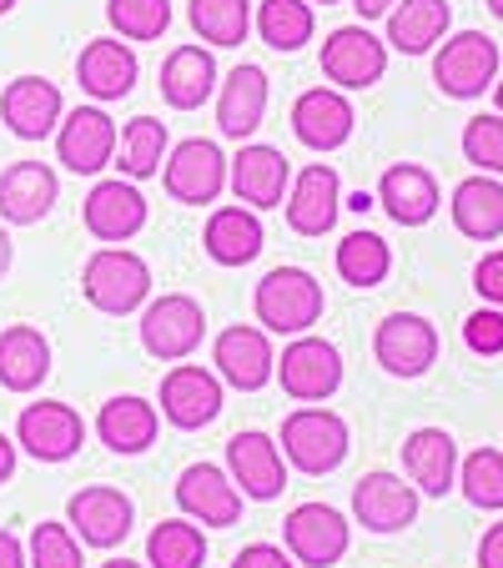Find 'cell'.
Here are the masks:
<instances>
[{"mask_svg":"<svg viewBox=\"0 0 503 568\" xmlns=\"http://www.w3.org/2000/svg\"><path fill=\"white\" fill-rule=\"evenodd\" d=\"M282 453L298 463L302 473L322 478L348 458V423L332 408H298L282 423Z\"/></svg>","mask_w":503,"mask_h":568,"instance_id":"cell-4","label":"cell"},{"mask_svg":"<svg viewBox=\"0 0 503 568\" xmlns=\"http://www.w3.org/2000/svg\"><path fill=\"white\" fill-rule=\"evenodd\" d=\"M212 363L222 373V383H232L237 393H258L278 377V353L268 343V327H247V322H237L217 337Z\"/></svg>","mask_w":503,"mask_h":568,"instance_id":"cell-14","label":"cell"},{"mask_svg":"<svg viewBox=\"0 0 503 568\" xmlns=\"http://www.w3.org/2000/svg\"><path fill=\"white\" fill-rule=\"evenodd\" d=\"M449 21H453L449 0H393V11H388V45L403 55H423L443 41Z\"/></svg>","mask_w":503,"mask_h":568,"instance_id":"cell-32","label":"cell"},{"mask_svg":"<svg viewBox=\"0 0 503 568\" xmlns=\"http://www.w3.org/2000/svg\"><path fill=\"white\" fill-rule=\"evenodd\" d=\"M76 75H81V91L97 101H121L137 87V51L127 41H91L76 61Z\"/></svg>","mask_w":503,"mask_h":568,"instance_id":"cell-31","label":"cell"},{"mask_svg":"<svg viewBox=\"0 0 503 568\" xmlns=\"http://www.w3.org/2000/svg\"><path fill=\"white\" fill-rule=\"evenodd\" d=\"M252 307H258V322L278 337H302L312 322L322 317V282L302 267H272L268 277L252 292Z\"/></svg>","mask_w":503,"mask_h":568,"instance_id":"cell-1","label":"cell"},{"mask_svg":"<svg viewBox=\"0 0 503 568\" xmlns=\"http://www.w3.org/2000/svg\"><path fill=\"white\" fill-rule=\"evenodd\" d=\"M16 11V0H0V16H11Z\"/></svg>","mask_w":503,"mask_h":568,"instance_id":"cell-54","label":"cell"},{"mask_svg":"<svg viewBox=\"0 0 503 568\" xmlns=\"http://www.w3.org/2000/svg\"><path fill=\"white\" fill-rule=\"evenodd\" d=\"M16 443L41 463H66L87 443V423H81L76 408H66V403H31L21 413V423H16Z\"/></svg>","mask_w":503,"mask_h":568,"instance_id":"cell-17","label":"cell"},{"mask_svg":"<svg viewBox=\"0 0 503 568\" xmlns=\"http://www.w3.org/2000/svg\"><path fill=\"white\" fill-rule=\"evenodd\" d=\"M161 182H167V192L177 196V202L187 206H207L222 196L227 186V156L217 141L207 136H192L182 141V146L167 156V172H161Z\"/></svg>","mask_w":503,"mask_h":568,"instance_id":"cell-11","label":"cell"},{"mask_svg":"<svg viewBox=\"0 0 503 568\" xmlns=\"http://www.w3.org/2000/svg\"><path fill=\"white\" fill-rule=\"evenodd\" d=\"M459 488L473 508H503V453L499 448H473L459 463Z\"/></svg>","mask_w":503,"mask_h":568,"instance_id":"cell-41","label":"cell"},{"mask_svg":"<svg viewBox=\"0 0 503 568\" xmlns=\"http://www.w3.org/2000/svg\"><path fill=\"white\" fill-rule=\"evenodd\" d=\"M353 101L332 87H312L292 101V131H298L302 146L312 151H338L353 136Z\"/></svg>","mask_w":503,"mask_h":568,"instance_id":"cell-20","label":"cell"},{"mask_svg":"<svg viewBox=\"0 0 503 568\" xmlns=\"http://www.w3.org/2000/svg\"><path fill=\"white\" fill-rule=\"evenodd\" d=\"M11 473H16V443L0 433V483L11 478Z\"/></svg>","mask_w":503,"mask_h":568,"instance_id":"cell-49","label":"cell"},{"mask_svg":"<svg viewBox=\"0 0 503 568\" xmlns=\"http://www.w3.org/2000/svg\"><path fill=\"white\" fill-rule=\"evenodd\" d=\"M177 508L192 524L207 528H232L242 518V488L232 483V473H222L217 463H192L177 478Z\"/></svg>","mask_w":503,"mask_h":568,"instance_id":"cell-12","label":"cell"},{"mask_svg":"<svg viewBox=\"0 0 503 568\" xmlns=\"http://www.w3.org/2000/svg\"><path fill=\"white\" fill-rule=\"evenodd\" d=\"M81 216H87V232L97 236V242H131V236L147 226V196H141L131 182L111 176V182L91 186Z\"/></svg>","mask_w":503,"mask_h":568,"instance_id":"cell-22","label":"cell"},{"mask_svg":"<svg viewBox=\"0 0 503 568\" xmlns=\"http://www.w3.org/2000/svg\"><path fill=\"white\" fill-rule=\"evenodd\" d=\"M31 568H81V544H76L71 524H36L31 528V548H26Z\"/></svg>","mask_w":503,"mask_h":568,"instance_id":"cell-42","label":"cell"},{"mask_svg":"<svg viewBox=\"0 0 503 568\" xmlns=\"http://www.w3.org/2000/svg\"><path fill=\"white\" fill-rule=\"evenodd\" d=\"M147 564L151 568H202L207 564V538L192 518H167L151 528L147 538Z\"/></svg>","mask_w":503,"mask_h":568,"instance_id":"cell-36","label":"cell"},{"mask_svg":"<svg viewBox=\"0 0 503 568\" xmlns=\"http://www.w3.org/2000/svg\"><path fill=\"white\" fill-rule=\"evenodd\" d=\"M378 202L398 226H429L439 216V182L413 161H398L378 182Z\"/></svg>","mask_w":503,"mask_h":568,"instance_id":"cell-26","label":"cell"},{"mask_svg":"<svg viewBox=\"0 0 503 568\" xmlns=\"http://www.w3.org/2000/svg\"><path fill=\"white\" fill-rule=\"evenodd\" d=\"M282 544H288V554L298 558V568L302 564L332 568L348 554V544H353V528H348V518L328 504H298L288 514V524H282Z\"/></svg>","mask_w":503,"mask_h":568,"instance_id":"cell-7","label":"cell"},{"mask_svg":"<svg viewBox=\"0 0 503 568\" xmlns=\"http://www.w3.org/2000/svg\"><path fill=\"white\" fill-rule=\"evenodd\" d=\"M202 333H207V312L197 297L187 292H161L157 302H147L141 312V347L161 363H182L202 347Z\"/></svg>","mask_w":503,"mask_h":568,"instance_id":"cell-3","label":"cell"},{"mask_svg":"<svg viewBox=\"0 0 503 568\" xmlns=\"http://www.w3.org/2000/svg\"><path fill=\"white\" fill-rule=\"evenodd\" d=\"M227 473H232V483L252 504H272V498H282V488H288L282 448L258 428L237 433V438L227 443Z\"/></svg>","mask_w":503,"mask_h":568,"instance_id":"cell-15","label":"cell"},{"mask_svg":"<svg viewBox=\"0 0 503 568\" xmlns=\"http://www.w3.org/2000/svg\"><path fill=\"white\" fill-rule=\"evenodd\" d=\"M202 247L217 267H247V262L262 252V222L252 206H217L207 216Z\"/></svg>","mask_w":503,"mask_h":568,"instance_id":"cell-29","label":"cell"},{"mask_svg":"<svg viewBox=\"0 0 503 568\" xmlns=\"http://www.w3.org/2000/svg\"><path fill=\"white\" fill-rule=\"evenodd\" d=\"M131 518H137L131 498L121 494V488H107V483H91V488L71 494V504H66L71 534L91 548H117L121 538L131 534Z\"/></svg>","mask_w":503,"mask_h":568,"instance_id":"cell-13","label":"cell"},{"mask_svg":"<svg viewBox=\"0 0 503 568\" xmlns=\"http://www.w3.org/2000/svg\"><path fill=\"white\" fill-rule=\"evenodd\" d=\"M312 6L308 0H262L258 6V36L272 51H302L312 41Z\"/></svg>","mask_w":503,"mask_h":568,"instance_id":"cell-37","label":"cell"},{"mask_svg":"<svg viewBox=\"0 0 503 568\" xmlns=\"http://www.w3.org/2000/svg\"><path fill=\"white\" fill-rule=\"evenodd\" d=\"M403 468L413 478L418 494L443 498L449 488H459V443L443 428H418L403 438Z\"/></svg>","mask_w":503,"mask_h":568,"instance_id":"cell-23","label":"cell"},{"mask_svg":"<svg viewBox=\"0 0 503 568\" xmlns=\"http://www.w3.org/2000/svg\"><path fill=\"white\" fill-rule=\"evenodd\" d=\"M217 91V61L202 45H177L161 61V101L172 111H197Z\"/></svg>","mask_w":503,"mask_h":568,"instance_id":"cell-28","label":"cell"},{"mask_svg":"<svg viewBox=\"0 0 503 568\" xmlns=\"http://www.w3.org/2000/svg\"><path fill=\"white\" fill-rule=\"evenodd\" d=\"M493 75H499V41L483 31H463L453 41H443V51L433 55V81H439L443 97L473 101L483 97Z\"/></svg>","mask_w":503,"mask_h":568,"instance_id":"cell-8","label":"cell"},{"mask_svg":"<svg viewBox=\"0 0 503 568\" xmlns=\"http://www.w3.org/2000/svg\"><path fill=\"white\" fill-rule=\"evenodd\" d=\"M81 292L97 312L107 317H127L151 297V267L127 247H101L97 257L81 267Z\"/></svg>","mask_w":503,"mask_h":568,"instance_id":"cell-2","label":"cell"},{"mask_svg":"<svg viewBox=\"0 0 503 568\" xmlns=\"http://www.w3.org/2000/svg\"><path fill=\"white\" fill-rule=\"evenodd\" d=\"M117 121L101 106H76L71 116H61V131H56V156H61L66 172L76 176H97L117 161Z\"/></svg>","mask_w":503,"mask_h":568,"instance_id":"cell-6","label":"cell"},{"mask_svg":"<svg viewBox=\"0 0 503 568\" xmlns=\"http://www.w3.org/2000/svg\"><path fill=\"white\" fill-rule=\"evenodd\" d=\"M479 568H503V524H493L479 544Z\"/></svg>","mask_w":503,"mask_h":568,"instance_id":"cell-47","label":"cell"},{"mask_svg":"<svg viewBox=\"0 0 503 568\" xmlns=\"http://www.w3.org/2000/svg\"><path fill=\"white\" fill-rule=\"evenodd\" d=\"M493 97H499V111H503V81H499V91H493Z\"/></svg>","mask_w":503,"mask_h":568,"instance_id":"cell-55","label":"cell"},{"mask_svg":"<svg viewBox=\"0 0 503 568\" xmlns=\"http://www.w3.org/2000/svg\"><path fill=\"white\" fill-rule=\"evenodd\" d=\"M463 343L479 357H499L503 353V307H479L463 322Z\"/></svg>","mask_w":503,"mask_h":568,"instance_id":"cell-44","label":"cell"},{"mask_svg":"<svg viewBox=\"0 0 503 568\" xmlns=\"http://www.w3.org/2000/svg\"><path fill=\"white\" fill-rule=\"evenodd\" d=\"M101 568H141V564H131V558H111V564H101Z\"/></svg>","mask_w":503,"mask_h":568,"instance_id":"cell-52","label":"cell"},{"mask_svg":"<svg viewBox=\"0 0 503 568\" xmlns=\"http://www.w3.org/2000/svg\"><path fill=\"white\" fill-rule=\"evenodd\" d=\"M268 116V71L262 65H237L222 81V97H217V126L222 136L247 141Z\"/></svg>","mask_w":503,"mask_h":568,"instance_id":"cell-27","label":"cell"},{"mask_svg":"<svg viewBox=\"0 0 503 568\" xmlns=\"http://www.w3.org/2000/svg\"><path fill=\"white\" fill-rule=\"evenodd\" d=\"M187 16H192V31L207 45H242L247 31H252V6L247 0H192Z\"/></svg>","mask_w":503,"mask_h":568,"instance_id":"cell-39","label":"cell"},{"mask_svg":"<svg viewBox=\"0 0 503 568\" xmlns=\"http://www.w3.org/2000/svg\"><path fill=\"white\" fill-rule=\"evenodd\" d=\"M318 6H338V0H318Z\"/></svg>","mask_w":503,"mask_h":568,"instance_id":"cell-56","label":"cell"},{"mask_svg":"<svg viewBox=\"0 0 503 568\" xmlns=\"http://www.w3.org/2000/svg\"><path fill=\"white\" fill-rule=\"evenodd\" d=\"M51 377V343H46L41 327H6L0 333V387L11 393H36V387Z\"/></svg>","mask_w":503,"mask_h":568,"instance_id":"cell-30","label":"cell"},{"mask_svg":"<svg viewBox=\"0 0 503 568\" xmlns=\"http://www.w3.org/2000/svg\"><path fill=\"white\" fill-rule=\"evenodd\" d=\"M393 267V252L378 232H348L338 242V277L353 282V287H378Z\"/></svg>","mask_w":503,"mask_h":568,"instance_id":"cell-38","label":"cell"},{"mask_svg":"<svg viewBox=\"0 0 503 568\" xmlns=\"http://www.w3.org/2000/svg\"><path fill=\"white\" fill-rule=\"evenodd\" d=\"M288 182H292V166L278 146H242L232 161H227V186H232L237 202H247L252 212L282 206Z\"/></svg>","mask_w":503,"mask_h":568,"instance_id":"cell-18","label":"cell"},{"mask_svg":"<svg viewBox=\"0 0 503 568\" xmlns=\"http://www.w3.org/2000/svg\"><path fill=\"white\" fill-rule=\"evenodd\" d=\"M489 11H493V16H499V21H503V0H489Z\"/></svg>","mask_w":503,"mask_h":568,"instance_id":"cell-53","label":"cell"},{"mask_svg":"<svg viewBox=\"0 0 503 568\" xmlns=\"http://www.w3.org/2000/svg\"><path fill=\"white\" fill-rule=\"evenodd\" d=\"M11 257H16V247H11V232L0 226V277H6V267H11Z\"/></svg>","mask_w":503,"mask_h":568,"instance_id":"cell-51","label":"cell"},{"mask_svg":"<svg viewBox=\"0 0 503 568\" xmlns=\"http://www.w3.org/2000/svg\"><path fill=\"white\" fill-rule=\"evenodd\" d=\"M161 161H167V126L157 116H137L127 121L117 141V166L127 182H147V176L161 172Z\"/></svg>","mask_w":503,"mask_h":568,"instance_id":"cell-35","label":"cell"},{"mask_svg":"<svg viewBox=\"0 0 503 568\" xmlns=\"http://www.w3.org/2000/svg\"><path fill=\"white\" fill-rule=\"evenodd\" d=\"M338 206H343V182H338L332 166L318 161V166L298 172V182H292L288 226L298 236H322V232H332V222H338Z\"/></svg>","mask_w":503,"mask_h":568,"instance_id":"cell-24","label":"cell"},{"mask_svg":"<svg viewBox=\"0 0 503 568\" xmlns=\"http://www.w3.org/2000/svg\"><path fill=\"white\" fill-rule=\"evenodd\" d=\"M232 568H298V558L278 544H247L242 554L232 558Z\"/></svg>","mask_w":503,"mask_h":568,"instance_id":"cell-46","label":"cell"},{"mask_svg":"<svg viewBox=\"0 0 503 568\" xmlns=\"http://www.w3.org/2000/svg\"><path fill=\"white\" fill-rule=\"evenodd\" d=\"M353 514L368 534H403L418 518V488L398 473H368L353 488Z\"/></svg>","mask_w":503,"mask_h":568,"instance_id":"cell-19","label":"cell"},{"mask_svg":"<svg viewBox=\"0 0 503 568\" xmlns=\"http://www.w3.org/2000/svg\"><path fill=\"white\" fill-rule=\"evenodd\" d=\"M473 287L489 307H503V252H489V257L473 267Z\"/></svg>","mask_w":503,"mask_h":568,"instance_id":"cell-45","label":"cell"},{"mask_svg":"<svg viewBox=\"0 0 503 568\" xmlns=\"http://www.w3.org/2000/svg\"><path fill=\"white\" fill-rule=\"evenodd\" d=\"M388 71V45L378 41L368 26H338L322 41V75L338 81L343 91H368L378 87Z\"/></svg>","mask_w":503,"mask_h":568,"instance_id":"cell-9","label":"cell"},{"mask_svg":"<svg viewBox=\"0 0 503 568\" xmlns=\"http://www.w3.org/2000/svg\"><path fill=\"white\" fill-rule=\"evenodd\" d=\"M278 377L282 393L298 397V403H328L343 383V353L328 343V337H292L278 357Z\"/></svg>","mask_w":503,"mask_h":568,"instance_id":"cell-5","label":"cell"},{"mask_svg":"<svg viewBox=\"0 0 503 568\" xmlns=\"http://www.w3.org/2000/svg\"><path fill=\"white\" fill-rule=\"evenodd\" d=\"M463 156L489 176H503V116H473L463 126Z\"/></svg>","mask_w":503,"mask_h":568,"instance_id":"cell-43","label":"cell"},{"mask_svg":"<svg viewBox=\"0 0 503 568\" xmlns=\"http://www.w3.org/2000/svg\"><path fill=\"white\" fill-rule=\"evenodd\" d=\"M353 6H358V16H363V21H378V16L393 11V0H353Z\"/></svg>","mask_w":503,"mask_h":568,"instance_id":"cell-50","label":"cell"},{"mask_svg":"<svg viewBox=\"0 0 503 568\" xmlns=\"http://www.w3.org/2000/svg\"><path fill=\"white\" fill-rule=\"evenodd\" d=\"M157 428H161V413L151 408L147 397H111L107 408L97 418V433L111 453H147L157 443Z\"/></svg>","mask_w":503,"mask_h":568,"instance_id":"cell-33","label":"cell"},{"mask_svg":"<svg viewBox=\"0 0 503 568\" xmlns=\"http://www.w3.org/2000/svg\"><path fill=\"white\" fill-rule=\"evenodd\" d=\"M56 192H61V182L46 161H16L0 172V216L16 226H31L56 206Z\"/></svg>","mask_w":503,"mask_h":568,"instance_id":"cell-25","label":"cell"},{"mask_svg":"<svg viewBox=\"0 0 503 568\" xmlns=\"http://www.w3.org/2000/svg\"><path fill=\"white\" fill-rule=\"evenodd\" d=\"M107 21L127 41H157L172 26V0H107Z\"/></svg>","mask_w":503,"mask_h":568,"instance_id":"cell-40","label":"cell"},{"mask_svg":"<svg viewBox=\"0 0 503 568\" xmlns=\"http://www.w3.org/2000/svg\"><path fill=\"white\" fill-rule=\"evenodd\" d=\"M0 568H31L26 564V544L16 534H6V528H0Z\"/></svg>","mask_w":503,"mask_h":568,"instance_id":"cell-48","label":"cell"},{"mask_svg":"<svg viewBox=\"0 0 503 568\" xmlns=\"http://www.w3.org/2000/svg\"><path fill=\"white\" fill-rule=\"evenodd\" d=\"M222 413V383L202 363H177L161 377V418L172 428H207Z\"/></svg>","mask_w":503,"mask_h":568,"instance_id":"cell-16","label":"cell"},{"mask_svg":"<svg viewBox=\"0 0 503 568\" xmlns=\"http://www.w3.org/2000/svg\"><path fill=\"white\" fill-rule=\"evenodd\" d=\"M449 206H453V226H459L463 236H473V242L503 236V186L493 182L489 172H479V176L453 186Z\"/></svg>","mask_w":503,"mask_h":568,"instance_id":"cell-34","label":"cell"},{"mask_svg":"<svg viewBox=\"0 0 503 568\" xmlns=\"http://www.w3.org/2000/svg\"><path fill=\"white\" fill-rule=\"evenodd\" d=\"M0 121L11 126V136L41 141L61 126V91L41 75H16L11 87L0 91Z\"/></svg>","mask_w":503,"mask_h":568,"instance_id":"cell-21","label":"cell"},{"mask_svg":"<svg viewBox=\"0 0 503 568\" xmlns=\"http://www.w3.org/2000/svg\"><path fill=\"white\" fill-rule=\"evenodd\" d=\"M373 357L393 377H423L439 363V333H433V322L418 317V312H393V317L378 322Z\"/></svg>","mask_w":503,"mask_h":568,"instance_id":"cell-10","label":"cell"}]
</instances>
